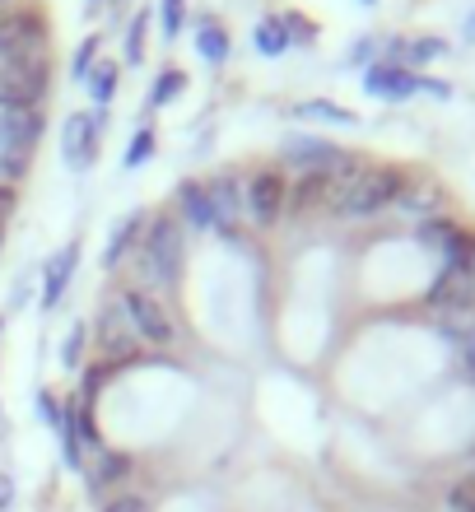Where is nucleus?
<instances>
[{
	"label": "nucleus",
	"mask_w": 475,
	"mask_h": 512,
	"mask_svg": "<svg viewBox=\"0 0 475 512\" xmlns=\"http://www.w3.org/2000/svg\"><path fill=\"white\" fill-rule=\"evenodd\" d=\"M80 359H84V326L75 322L66 331V345H61V364H66V368H80Z\"/></svg>",
	"instance_id": "32"
},
{
	"label": "nucleus",
	"mask_w": 475,
	"mask_h": 512,
	"mask_svg": "<svg viewBox=\"0 0 475 512\" xmlns=\"http://www.w3.org/2000/svg\"><path fill=\"white\" fill-rule=\"evenodd\" d=\"M94 5H98V0H94Z\"/></svg>",
	"instance_id": "45"
},
{
	"label": "nucleus",
	"mask_w": 475,
	"mask_h": 512,
	"mask_svg": "<svg viewBox=\"0 0 475 512\" xmlns=\"http://www.w3.org/2000/svg\"><path fill=\"white\" fill-rule=\"evenodd\" d=\"M122 312L126 322H131V331H136L140 345H154V350H163V345H173L177 340V326L173 317H168V308H163L154 294H145V289H122Z\"/></svg>",
	"instance_id": "4"
},
{
	"label": "nucleus",
	"mask_w": 475,
	"mask_h": 512,
	"mask_svg": "<svg viewBox=\"0 0 475 512\" xmlns=\"http://www.w3.org/2000/svg\"><path fill=\"white\" fill-rule=\"evenodd\" d=\"M280 24H285V33H289V38H303V42H313V38H317V28L308 24V19H299V14H285Z\"/></svg>",
	"instance_id": "36"
},
{
	"label": "nucleus",
	"mask_w": 475,
	"mask_h": 512,
	"mask_svg": "<svg viewBox=\"0 0 475 512\" xmlns=\"http://www.w3.org/2000/svg\"><path fill=\"white\" fill-rule=\"evenodd\" d=\"M14 201H19V196H14V187H5V182H0V224L14 215Z\"/></svg>",
	"instance_id": "38"
},
{
	"label": "nucleus",
	"mask_w": 475,
	"mask_h": 512,
	"mask_svg": "<svg viewBox=\"0 0 475 512\" xmlns=\"http://www.w3.org/2000/svg\"><path fill=\"white\" fill-rule=\"evenodd\" d=\"M252 42H257V52L261 56H285L289 52V33L280 19H261L257 33H252Z\"/></svg>",
	"instance_id": "23"
},
{
	"label": "nucleus",
	"mask_w": 475,
	"mask_h": 512,
	"mask_svg": "<svg viewBox=\"0 0 475 512\" xmlns=\"http://www.w3.org/2000/svg\"><path fill=\"white\" fill-rule=\"evenodd\" d=\"M336 187H340L336 173H299V182L285 187V205L294 215H303V210H317V205L336 201Z\"/></svg>",
	"instance_id": "15"
},
{
	"label": "nucleus",
	"mask_w": 475,
	"mask_h": 512,
	"mask_svg": "<svg viewBox=\"0 0 475 512\" xmlns=\"http://www.w3.org/2000/svg\"><path fill=\"white\" fill-rule=\"evenodd\" d=\"M98 47H103V38H84L80 47H75V61H70V75H75V80H89V70L98 66Z\"/></svg>",
	"instance_id": "26"
},
{
	"label": "nucleus",
	"mask_w": 475,
	"mask_h": 512,
	"mask_svg": "<svg viewBox=\"0 0 475 512\" xmlns=\"http://www.w3.org/2000/svg\"><path fill=\"white\" fill-rule=\"evenodd\" d=\"M429 303H434L438 312L475 308V261H466V266H443V275H438L434 289H429Z\"/></svg>",
	"instance_id": "12"
},
{
	"label": "nucleus",
	"mask_w": 475,
	"mask_h": 512,
	"mask_svg": "<svg viewBox=\"0 0 475 512\" xmlns=\"http://www.w3.org/2000/svg\"><path fill=\"white\" fill-rule=\"evenodd\" d=\"M28 159H33V154H24V149H0V177H5V187L28 173Z\"/></svg>",
	"instance_id": "28"
},
{
	"label": "nucleus",
	"mask_w": 475,
	"mask_h": 512,
	"mask_svg": "<svg viewBox=\"0 0 475 512\" xmlns=\"http://www.w3.org/2000/svg\"><path fill=\"white\" fill-rule=\"evenodd\" d=\"M145 224H150V215H145V210H131V215L122 219V229L112 233V238H108V247H103V270H112V266H117V261H122V256H126V247L136 243V233L145 229Z\"/></svg>",
	"instance_id": "18"
},
{
	"label": "nucleus",
	"mask_w": 475,
	"mask_h": 512,
	"mask_svg": "<svg viewBox=\"0 0 475 512\" xmlns=\"http://www.w3.org/2000/svg\"><path fill=\"white\" fill-rule=\"evenodd\" d=\"M126 471H131V457H126V452H108V447H103V452H98V461L94 466H89V485H117V480H126Z\"/></svg>",
	"instance_id": "21"
},
{
	"label": "nucleus",
	"mask_w": 475,
	"mask_h": 512,
	"mask_svg": "<svg viewBox=\"0 0 475 512\" xmlns=\"http://www.w3.org/2000/svg\"><path fill=\"white\" fill-rule=\"evenodd\" d=\"M0 243H5V224H0Z\"/></svg>",
	"instance_id": "42"
},
{
	"label": "nucleus",
	"mask_w": 475,
	"mask_h": 512,
	"mask_svg": "<svg viewBox=\"0 0 475 512\" xmlns=\"http://www.w3.org/2000/svg\"><path fill=\"white\" fill-rule=\"evenodd\" d=\"M448 508L452 512H475V475H466V480H457V485L448 489Z\"/></svg>",
	"instance_id": "31"
},
{
	"label": "nucleus",
	"mask_w": 475,
	"mask_h": 512,
	"mask_svg": "<svg viewBox=\"0 0 475 512\" xmlns=\"http://www.w3.org/2000/svg\"><path fill=\"white\" fill-rule=\"evenodd\" d=\"M466 33H471V38H475V19H471V24H466Z\"/></svg>",
	"instance_id": "41"
},
{
	"label": "nucleus",
	"mask_w": 475,
	"mask_h": 512,
	"mask_svg": "<svg viewBox=\"0 0 475 512\" xmlns=\"http://www.w3.org/2000/svg\"><path fill=\"white\" fill-rule=\"evenodd\" d=\"M98 140H103V112H75L66 122V131H61V159H66V168H75V173L94 168Z\"/></svg>",
	"instance_id": "8"
},
{
	"label": "nucleus",
	"mask_w": 475,
	"mask_h": 512,
	"mask_svg": "<svg viewBox=\"0 0 475 512\" xmlns=\"http://www.w3.org/2000/svg\"><path fill=\"white\" fill-rule=\"evenodd\" d=\"M108 373H112V364H94L89 373H84V401H94L98 396V387L108 382Z\"/></svg>",
	"instance_id": "35"
},
{
	"label": "nucleus",
	"mask_w": 475,
	"mask_h": 512,
	"mask_svg": "<svg viewBox=\"0 0 475 512\" xmlns=\"http://www.w3.org/2000/svg\"><path fill=\"white\" fill-rule=\"evenodd\" d=\"M42 56H47V19L38 10L0 14V61L19 66V61H42Z\"/></svg>",
	"instance_id": "3"
},
{
	"label": "nucleus",
	"mask_w": 475,
	"mask_h": 512,
	"mask_svg": "<svg viewBox=\"0 0 475 512\" xmlns=\"http://www.w3.org/2000/svg\"><path fill=\"white\" fill-rule=\"evenodd\" d=\"M420 238L448 256V266H466V261H475V238L462 233L457 224H448V219H429V224L420 229Z\"/></svg>",
	"instance_id": "14"
},
{
	"label": "nucleus",
	"mask_w": 475,
	"mask_h": 512,
	"mask_svg": "<svg viewBox=\"0 0 475 512\" xmlns=\"http://www.w3.org/2000/svg\"><path fill=\"white\" fill-rule=\"evenodd\" d=\"M299 117H322V122L359 126V117H354L350 108H340V103H322V98H313V103H299Z\"/></svg>",
	"instance_id": "25"
},
{
	"label": "nucleus",
	"mask_w": 475,
	"mask_h": 512,
	"mask_svg": "<svg viewBox=\"0 0 475 512\" xmlns=\"http://www.w3.org/2000/svg\"><path fill=\"white\" fill-rule=\"evenodd\" d=\"M47 84H52V61H19V66L0 70V112L10 108H42L47 98Z\"/></svg>",
	"instance_id": "5"
},
{
	"label": "nucleus",
	"mask_w": 475,
	"mask_h": 512,
	"mask_svg": "<svg viewBox=\"0 0 475 512\" xmlns=\"http://www.w3.org/2000/svg\"><path fill=\"white\" fill-rule=\"evenodd\" d=\"M364 89L373 98H410V94H434V98H448L452 89L443 80H424V75H415V70H406V66H387V61H382V66H368V75H364Z\"/></svg>",
	"instance_id": "6"
},
{
	"label": "nucleus",
	"mask_w": 475,
	"mask_h": 512,
	"mask_svg": "<svg viewBox=\"0 0 475 512\" xmlns=\"http://www.w3.org/2000/svg\"><path fill=\"white\" fill-rule=\"evenodd\" d=\"M280 159L303 168V173H340V168L350 163V154L336 145H326V140H313V135H294V140H285Z\"/></svg>",
	"instance_id": "11"
},
{
	"label": "nucleus",
	"mask_w": 475,
	"mask_h": 512,
	"mask_svg": "<svg viewBox=\"0 0 475 512\" xmlns=\"http://www.w3.org/2000/svg\"><path fill=\"white\" fill-rule=\"evenodd\" d=\"M38 140H42V108L0 112V149H24V154H33Z\"/></svg>",
	"instance_id": "13"
},
{
	"label": "nucleus",
	"mask_w": 475,
	"mask_h": 512,
	"mask_svg": "<svg viewBox=\"0 0 475 512\" xmlns=\"http://www.w3.org/2000/svg\"><path fill=\"white\" fill-rule=\"evenodd\" d=\"M75 266H80V243H66L61 252L47 261V280H42V308H56L61 303V294H66L70 275H75Z\"/></svg>",
	"instance_id": "16"
},
{
	"label": "nucleus",
	"mask_w": 475,
	"mask_h": 512,
	"mask_svg": "<svg viewBox=\"0 0 475 512\" xmlns=\"http://www.w3.org/2000/svg\"><path fill=\"white\" fill-rule=\"evenodd\" d=\"M89 98H94V108L103 112L112 103V98H117V84H122V66H117V61H98L94 70H89Z\"/></svg>",
	"instance_id": "19"
},
{
	"label": "nucleus",
	"mask_w": 475,
	"mask_h": 512,
	"mask_svg": "<svg viewBox=\"0 0 475 512\" xmlns=\"http://www.w3.org/2000/svg\"><path fill=\"white\" fill-rule=\"evenodd\" d=\"M396 205H406V210H415V215H424V210H434L438 205V191L434 187H406L401 191V201Z\"/></svg>",
	"instance_id": "30"
},
{
	"label": "nucleus",
	"mask_w": 475,
	"mask_h": 512,
	"mask_svg": "<svg viewBox=\"0 0 475 512\" xmlns=\"http://www.w3.org/2000/svg\"><path fill=\"white\" fill-rule=\"evenodd\" d=\"M182 0H163V38H177L182 33Z\"/></svg>",
	"instance_id": "33"
},
{
	"label": "nucleus",
	"mask_w": 475,
	"mask_h": 512,
	"mask_svg": "<svg viewBox=\"0 0 475 512\" xmlns=\"http://www.w3.org/2000/svg\"><path fill=\"white\" fill-rule=\"evenodd\" d=\"M243 205L257 224H275L280 210H285V177H280V168H257V173L247 177Z\"/></svg>",
	"instance_id": "10"
},
{
	"label": "nucleus",
	"mask_w": 475,
	"mask_h": 512,
	"mask_svg": "<svg viewBox=\"0 0 475 512\" xmlns=\"http://www.w3.org/2000/svg\"><path fill=\"white\" fill-rule=\"evenodd\" d=\"M150 154H154V131L150 126H140V131L131 135V145H126V168H140Z\"/></svg>",
	"instance_id": "27"
},
{
	"label": "nucleus",
	"mask_w": 475,
	"mask_h": 512,
	"mask_svg": "<svg viewBox=\"0 0 475 512\" xmlns=\"http://www.w3.org/2000/svg\"><path fill=\"white\" fill-rule=\"evenodd\" d=\"M177 210L187 215V224L210 229V196H205V182H182V187H177Z\"/></svg>",
	"instance_id": "20"
},
{
	"label": "nucleus",
	"mask_w": 475,
	"mask_h": 512,
	"mask_svg": "<svg viewBox=\"0 0 475 512\" xmlns=\"http://www.w3.org/2000/svg\"><path fill=\"white\" fill-rule=\"evenodd\" d=\"M145 24H150V10H140L136 24H131V42H126V61H131V66L145 61Z\"/></svg>",
	"instance_id": "29"
},
{
	"label": "nucleus",
	"mask_w": 475,
	"mask_h": 512,
	"mask_svg": "<svg viewBox=\"0 0 475 512\" xmlns=\"http://www.w3.org/2000/svg\"><path fill=\"white\" fill-rule=\"evenodd\" d=\"M0 331H5V317H0Z\"/></svg>",
	"instance_id": "43"
},
{
	"label": "nucleus",
	"mask_w": 475,
	"mask_h": 512,
	"mask_svg": "<svg viewBox=\"0 0 475 512\" xmlns=\"http://www.w3.org/2000/svg\"><path fill=\"white\" fill-rule=\"evenodd\" d=\"M103 512H150V508H145V499H136V494H122V499H112Z\"/></svg>",
	"instance_id": "37"
},
{
	"label": "nucleus",
	"mask_w": 475,
	"mask_h": 512,
	"mask_svg": "<svg viewBox=\"0 0 475 512\" xmlns=\"http://www.w3.org/2000/svg\"><path fill=\"white\" fill-rule=\"evenodd\" d=\"M98 350H103V364H112V368L140 359V340L131 331V322H126L122 303H108V308L98 312Z\"/></svg>",
	"instance_id": "7"
},
{
	"label": "nucleus",
	"mask_w": 475,
	"mask_h": 512,
	"mask_svg": "<svg viewBox=\"0 0 475 512\" xmlns=\"http://www.w3.org/2000/svg\"><path fill=\"white\" fill-rule=\"evenodd\" d=\"M471 461H475V452H471Z\"/></svg>",
	"instance_id": "44"
},
{
	"label": "nucleus",
	"mask_w": 475,
	"mask_h": 512,
	"mask_svg": "<svg viewBox=\"0 0 475 512\" xmlns=\"http://www.w3.org/2000/svg\"><path fill=\"white\" fill-rule=\"evenodd\" d=\"M368 56H373V42H359V47H354V52H350V61H354V66H364V61H368Z\"/></svg>",
	"instance_id": "40"
},
{
	"label": "nucleus",
	"mask_w": 475,
	"mask_h": 512,
	"mask_svg": "<svg viewBox=\"0 0 475 512\" xmlns=\"http://www.w3.org/2000/svg\"><path fill=\"white\" fill-rule=\"evenodd\" d=\"M196 52H201L210 66H219V61L229 56V33L219 24H210V19H201V24H196Z\"/></svg>",
	"instance_id": "22"
},
{
	"label": "nucleus",
	"mask_w": 475,
	"mask_h": 512,
	"mask_svg": "<svg viewBox=\"0 0 475 512\" xmlns=\"http://www.w3.org/2000/svg\"><path fill=\"white\" fill-rule=\"evenodd\" d=\"M182 89H187V75H182V70H159V80H154L150 98H145V112H150V108H163V103H173Z\"/></svg>",
	"instance_id": "24"
},
{
	"label": "nucleus",
	"mask_w": 475,
	"mask_h": 512,
	"mask_svg": "<svg viewBox=\"0 0 475 512\" xmlns=\"http://www.w3.org/2000/svg\"><path fill=\"white\" fill-rule=\"evenodd\" d=\"M205 196H210V229H219V238H238V215H243V182H238V173L210 177Z\"/></svg>",
	"instance_id": "9"
},
{
	"label": "nucleus",
	"mask_w": 475,
	"mask_h": 512,
	"mask_svg": "<svg viewBox=\"0 0 475 512\" xmlns=\"http://www.w3.org/2000/svg\"><path fill=\"white\" fill-rule=\"evenodd\" d=\"M10 503H14V480H10L5 471H0V512L10 508Z\"/></svg>",
	"instance_id": "39"
},
{
	"label": "nucleus",
	"mask_w": 475,
	"mask_h": 512,
	"mask_svg": "<svg viewBox=\"0 0 475 512\" xmlns=\"http://www.w3.org/2000/svg\"><path fill=\"white\" fill-rule=\"evenodd\" d=\"M38 410H42V419H47L52 429H61V419H66V410H61V401H56L52 391H38Z\"/></svg>",
	"instance_id": "34"
},
{
	"label": "nucleus",
	"mask_w": 475,
	"mask_h": 512,
	"mask_svg": "<svg viewBox=\"0 0 475 512\" xmlns=\"http://www.w3.org/2000/svg\"><path fill=\"white\" fill-rule=\"evenodd\" d=\"M438 331L462 350L466 368L475 373V308H448V312H438Z\"/></svg>",
	"instance_id": "17"
},
{
	"label": "nucleus",
	"mask_w": 475,
	"mask_h": 512,
	"mask_svg": "<svg viewBox=\"0 0 475 512\" xmlns=\"http://www.w3.org/2000/svg\"><path fill=\"white\" fill-rule=\"evenodd\" d=\"M177 266H182V229H177V219L154 215L150 224H145V238H140L136 270L150 284H173Z\"/></svg>",
	"instance_id": "2"
},
{
	"label": "nucleus",
	"mask_w": 475,
	"mask_h": 512,
	"mask_svg": "<svg viewBox=\"0 0 475 512\" xmlns=\"http://www.w3.org/2000/svg\"><path fill=\"white\" fill-rule=\"evenodd\" d=\"M336 201H331V210L336 215H378V210H387V205L401 201V191L410 187V177L401 173V168H387V163H345L336 173Z\"/></svg>",
	"instance_id": "1"
}]
</instances>
